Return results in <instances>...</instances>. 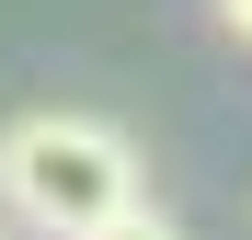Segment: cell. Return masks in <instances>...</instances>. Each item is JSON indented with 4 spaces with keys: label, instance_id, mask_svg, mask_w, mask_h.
<instances>
[{
    "label": "cell",
    "instance_id": "cell-1",
    "mask_svg": "<svg viewBox=\"0 0 252 240\" xmlns=\"http://www.w3.org/2000/svg\"><path fill=\"white\" fill-rule=\"evenodd\" d=\"M149 194V160L115 114H80V103H34L0 126V217L23 240H92L103 217H126Z\"/></svg>",
    "mask_w": 252,
    "mask_h": 240
},
{
    "label": "cell",
    "instance_id": "cell-2",
    "mask_svg": "<svg viewBox=\"0 0 252 240\" xmlns=\"http://www.w3.org/2000/svg\"><path fill=\"white\" fill-rule=\"evenodd\" d=\"M92 240H184V217H172V206H149V194H138V206H126V217H103Z\"/></svg>",
    "mask_w": 252,
    "mask_h": 240
},
{
    "label": "cell",
    "instance_id": "cell-3",
    "mask_svg": "<svg viewBox=\"0 0 252 240\" xmlns=\"http://www.w3.org/2000/svg\"><path fill=\"white\" fill-rule=\"evenodd\" d=\"M218 23H229V34H241V46H252V0H218Z\"/></svg>",
    "mask_w": 252,
    "mask_h": 240
},
{
    "label": "cell",
    "instance_id": "cell-4",
    "mask_svg": "<svg viewBox=\"0 0 252 240\" xmlns=\"http://www.w3.org/2000/svg\"><path fill=\"white\" fill-rule=\"evenodd\" d=\"M0 240H23V229H12V217H0Z\"/></svg>",
    "mask_w": 252,
    "mask_h": 240
}]
</instances>
